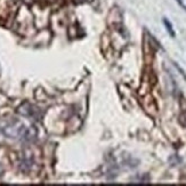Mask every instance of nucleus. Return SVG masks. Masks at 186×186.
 Wrapping results in <instances>:
<instances>
[{"label":"nucleus","instance_id":"obj_7","mask_svg":"<svg viewBox=\"0 0 186 186\" xmlns=\"http://www.w3.org/2000/svg\"><path fill=\"white\" fill-rule=\"evenodd\" d=\"M174 65H175V66H176V69H177L178 71H179V72H180V74H182L183 77L185 78V80H186V74H185V72H184V71H183V70L180 69V66H179V65H178L177 63H174Z\"/></svg>","mask_w":186,"mask_h":186},{"label":"nucleus","instance_id":"obj_5","mask_svg":"<svg viewBox=\"0 0 186 186\" xmlns=\"http://www.w3.org/2000/svg\"><path fill=\"white\" fill-rule=\"evenodd\" d=\"M32 167V160L31 159H24L23 161L21 162V169L23 171H28L30 168Z\"/></svg>","mask_w":186,"mask_h":186},{"label":"nucleus","instance_id":"obj_3","mask_svg":"<svg viewBox=\"0 0 186 186\" xmlns=\"http://www.w3.org/2000/svg\"><path fill=\"white\" fill-rule=\"evenodd\" d=\"M36 136H37V129L34 128V126H32V127H30V128L26 129L22 139L25 141V142H31V141H33L36 138Z\"/></svg>","mask_w":186,"mask_h":186},{"label":"nucleus","instance_id":"obj_6","mask_svg":"<svg viewBox=\"0 0 186 186\" xmlns=\"http://www.w3.org/2000/svg\"><path fill=\"white\" fill-rule=\"evenodd\" d=\"M179 122H180V125L186 127V109L183 110V112L179 115Z\"/></svg>","mask_w":186,"mask_h":186},{"label":"nucleus","instance_id":"obj_4","mask_svg":"<svg viewBox=\"0 0 186 186\" xmlns=\"http://www.w3.org/2000/svg\"><path fill=\"white\" fill-rule=\"evenodd\" d=\"M163 24H165V26H166L167 31H168V33L170 34V37L175 38V37H176V32H175L174 28H172V24H171L167 18H163Z\"/></svg>","mask_w":186,"mask_h":186},{"label":"nucleus","instance_id":"obj_8","mask_svg":"<svg viewBox=\"0 0 186 186\" xmlns=\"http://www.w3.org/2000/svg\"><path fill=\"white\" fill-rule=\"evenodd\" d=\"M176 1H177L178 4H179V6H180L183 9H185V10H186V5L183 2V0H176Z\"/></svg>","mask_w":186,"mask_h":186},{"label":"nucleus","instance_id":"obj_2","mask_svg":"<svg viewBox=\"0 0 186 186\" xmlns=\"http://www.w3.org/2000/svg\"><path fill=\"white\" fill-rule=\"evenodd\" d=\"M18 113H21L24 117H32L36 118V119H39L40 110L38 109V107H36L34 105H32V104H30V103H24L23 105L20 106Z\"/></svg>","mask_w":186,"mask_h":186},{"label":"nucleus","instance_id":"obj_1","mask_svg":"<svg viewBox=\"0 0 186 186\" xmlns=\"http://www.w3.org/2000/svg\"><path fill=\"white\" fill-rule=\"evenodd\" d=\"M0 129L6 137L14 138V139H17V138L22 139L28 128L25 127L24 123H22L18 120H12V121L4 123L2 127H0Z\"/></svg>","mask_w":186,"mask_h":186}]
</instances>
